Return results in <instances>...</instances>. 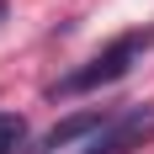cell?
I'll return each instance as SVG.
<instances>
[{
	"instance_id": "cell-2",
	"label": "cell",
	"mask_w": 154,
	"mask_h": 154,
	"mask_svg": "<svg viewBox=\"0 0 154 154\" xmlns=\"http://www.w3.org/2000/svg\"><path fill=\"white\" fill-rule=\"evenodd\" d=\"M154 133V106H128L117 112V117H106V128L91 138V149L85 154H128L133 143H143Z\"/></svg>"
},
{
	"instance_id": "cell-4",
	"label": "cell",
	"mask_w": 154,
	"mask_h": 154,
	"mask_svg": "<svg viewBox=\"0 0 154 154\" xmlns=\"http://www.w3.org/2000/svg\"><path fill=\"white\" fill-rule=\"evenodd\" d=\"M21 133H27V128H21V117H5V112H0V154H16Z\"/></svg>"
},
{
	"instance_id": "cell-3",
	"label": "cell",
	"mask_w": 154,
	"mask_h": 154,
	"mask_svg": "<svg viewBox=\"0 0 154 154\" xmlns=\"http://www.w3.org/2000/svg\"><path fill=\"white\" fill-rule=\"evenodd\" d=\"M106 128V117L101 112H80V117H64V122H53L37 138V149H27V154H59V149H69V143H80V138H91V133H101Z\"/></svg>"
},
{
	"instance_id": "cell-1",
	"label": "cell",
	"mask_w": 154,
	"mask_h": 154,
	"mask_svg": "<svg viewBox=\"0 0 154 154\" xmlns=\"http://www.w3.org/2000/svg\"><path fill=\"white\" fill-rule=\"evenodd\" d=\"M154 48V32L143 27V32H128V37H117L112 48H101L85 69H75V75H64L59 85H53V96H80V91H101V85H117V80L133 69V64L143 59Z\"/></svg>"
}]
</instances>
